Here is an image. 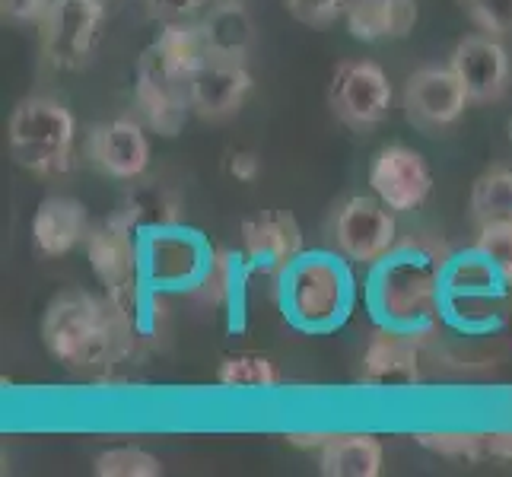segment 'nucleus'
Returning a JSON list of instances; mask_svg holds the SVG:
<instances>
[{
  "label": "nucleus",
  "mask_w": 512,
  "mask_h": 477,
  "mask_svg": "<svg viewBox=\"0 0 512 477\" xmlns=\"http://www.w3.org/2000/svg\"><path fill=\"white\" fill-rule=\"evenodd\" d=\"M452 249L433 236H404L369 268L366 306L385 328L433 338L446 318V268Z\"/></svg>",
  "instance_id": "f257e3e1"
},
{
  "label": "nucleus",
  "mask_w": 512,
  "mask_h": 477,
  "mask_svg": "<svg viewBox=\"0 0 512 477\" xmlns=\"http://www.w3.org/2000/svg\"><path fill=\"white\" fill-rule=\"evenodd\" d=\"M45 350L70 373H109L140 350L109 296L64 290L48 303L42 318Z\"/></svg>",
  "instance_id": "f03ea898"
},
{
  "label": "nucleus",
  "mask_w": 512,
  "mask_h": 477,
  "mask_svg": "<svg viewBox=\"0 0 512 477\" xmlns=\"http://www.w3.org/2000/svg\"><path fill=\"white\" fill-rule=\"evenodd\" d=\"M207 58L198 23H163L144 48L134 77V109L144 125L175 137L191 115V80Z\"/></svg>",
  "instance_id": "7ed1b4c3"
},
{
  "label": "nucleus",
  "mask_w": 512,
  "mask_h": 477,
  "mask_svg": "<svg viewBox=\"0 0 512 477\" xmlns=\"http://www.w3.org/2000/svg\"><path fill=\"white\" fill-rule=\"evenodd\" d=\"M357 303L350 261L341 252H303L277 277V306L303 334L338 331Z\"/></svg>",
  "instance_id": "20e7f679"
},
{
  "label": "nucleus",
  "mask_w": 512,
  "mask_h": 477,
  "mask_svg": "<svg viewBox=\"0 0 512 477\" xmlns=\"http://www.w3.org/2000/svg\"><path fill=\"white\" fill-rule=\"evenodd\" d=\"M7 137L16 163L42 179L77 166V118L55 96H26L10 115Z\"/></svg>",
  "instance_id": "39448f33"
},
{
  "label": "nucleus",
  "mask_w": 512,
  "mask_h": 477,
  "mask_svg": "<svg viewBox=\"0 0 512 477\" xmlns=\"http://www.w3.org/2000/svg\"><path fill=\"white\" fill-rule=\"evenodd\" d=\"M83 249L109 303L121 315H131L153 293L140 274V233L118 210L90 226Z\"/></svg>",
  "instance_id": "423d86ee"
},
{
  "label": "nucleus",
  "mask_w": 512,
  "mask_h": 477,
  "mask_svg": "<svg viewBox=\"0 0 512 477\" xmlns=\"http://www.w3.org/2000/svg\"><path fill=\"white\" fill-rule=\"evenodd\" d=\"M214 258L210 242L188 223L140 233V274L153 293H194Z\"/></svg>",
  "instance_id": "0eeeda50"
},
{
  "label": "nucleus",
  "mask_w": 512,
  "mask_h": 477,
  "mask_svg": "<svg viewBox=\"0 0 512 477\" xmlns=\"http://www.w3.org/2000/svg\"><path fill=\"white\" fill-rule=\"evenodd\" d=\"M331 249L341 252L350 264L373 268L398 245L395 210L385 207L376 194H350L334 207L328 220Z\"/></svg>",
  "instance_id": "6e6552de"
},
{
  "label": "nucleus",
  "mask_w": 512,
  "mask_h": 477,
  "mask_svg": "<svg viewBox=\"0 0 512 477\" xmlns=\"http://www.w3.org/2000/svg\"><path fill=\"white\" fill-rule=\"evenodd\" d=\"M105 29V0H51L42 23V58L55 70H80L93 58Z\"/></svg>",
  "instance_id": "1a4fd4ad"
},
{
  "label": "nucleus",
  "mask_w": 512,
  "mask_h": 477,
  "mask_svg": "<svg viewBox=\"0 0 512 477\" xmlns=\"http://www.w3.org/2000/svg\"><path fill=\"white\" fill-rule=\"evenodd\" d=\"M392 80L376 61L353 58L338 64L328 86V105L344 128L366 134L376 131L392 112Z\"/></svg>",
  "instance_id": "9d476101"
},
{
  "label": "nucleus",
  "mask_w": 512,
  "mask_h": 477,
  "mask_svg": "<svg viewBox=\"0 0 512 477\" xmlns=\"http://www.w3.org/2000/svg\"><path fill=\"white\" fill-rule=\"evenodd\" d=\"M468 105H471V96L465 90L462 77L452 70V64L446 67L427 64L404 80L401 109H404V118H408L417 131L439 134V131L455 128Z\"/></svg>",
  "instance_id": "9b49d317"
},
{
  "label": "nucleus",
  "mask_w": 512,
  "mask_h": 477,
  "mask_svg": "<svg viewBox=\"0 0 512 477\" xmlns=\"http://www.w3.org/2000/svg\"><path fill=\"white\" fill-rule=\"evenodd\" d=\"M83 156L96 172L118 182H137L150 169V137L140 118H112L99 121L83 140Z\"/></svg>",
  "instance_id": "f8f14e48"
},
{
  "label": "nucleus",
  "mask_w": 512,
  "mask_h": 477,
  "mask_svg": "<svg viewBox=\"0 0 512 477\" xmlns=\"http://www.w3.org/2000/svg\"><path fill=\"white\" fill-rule=\"evenodd\" d=\"M369 191L376 198L392 207L395 214H411V210L427 204L433 194V172L417 150L404 144H388L382 147L373 163H369Z\"/></svg>",
  "instance_id": "ddd939ff"
},
{
  "label": "nucleus",
  "mask_w": 512,
  "mask_h": 477,
  "mask_svg": "<svg viewBox=\"0 0 512 477\" xmlns=\"http://www.w3.org/2000/svg\"><path fill=\"white\" fill-rule=\"evenodd\" d=\"M303 252V226L287 210H268V214L242 223V255L249 261L252 274L277 280Z\"/></svg>",
  "instance_id": "4468645a"
},
{
  "label": "nucleus",
  "mask_w": 512,
  "mask_h": 477,
  "mask_svg": "<svg viewBox=\"0 0 512 477\" xmlns=\"http://www.w3.org/2000/svg\"><path fill=\"white\" fill-rule=\"evenodd\" d=\"M452 70L462 77L465 90L471 102L487 105V102H500L509 93L512 83V61L503 39L497 35H465L462 42L452 51Z\"/></svg>",
  "instance_id": "2eb2a0df"
},
{
  "label": "nucleus",
  "mask_w": 512,
  "mask_h": 477,
  "mask_svg": "<svg viewBox=\"0 0 512 477\" xmlns=\"http://www.w3.org/2000/svg\"><path fill=\"white\" fill-rule=\"evenodd\" d=\"M255 80L245 61L204 58L191 80V115L201 121H226L239 115L245 99L252 96Z\"/></svg>",
  "instance_id": "dca6fc26"
},
{
  "label": "nucleus",
  "mask_w": 512,
  "mask_h": 477,
  "mask_svg": "<svg viewBox=\"0 0 512 477\" xmlns=\"http://www.w3.org/2000/svg\"><path fill=\"white\" fill-rule=\"evenodd\" d=\"M423 338L379 325L360 357V382L369 388H408L420 382Z\"/></svg>",
  "instance_id": "f3484780"
},
{
  "label": "nucleus",
  "mask_w": 512,
  "mask_h": 477,
  "mask_svg": "<svg viewBox=\"0 0 512 477\" xmlns=\"http://www.w3.org/2000/svg\"><path fill=\"white\" fill-rule=\"evenodd\" d=\"M90 217L86 207L70 194H51L32 217V245L45 258H64L86 242Z\"/></svg>",
  "instance_id": "a211bd4d"
},
{
  "label": "nucleus",
  "mask_w": 512,
  "mask_h": 477,
  "mask_svg": "<svg viewBox=\"0 0 512 477\" xmlns=\"http://www.w3.org/2000/svg\"><path fill=\"white\" fill-rule=\"evenodd\" d=\"M207 58L245 61L255 48V20L242 0H214L198 20Z\"/></svg>",
  "instance_id": "6ab92c4d"
},
{
  "label": "nucleus",
  "mask_w": 512,
  "mask_h": 477,
  "mask_svg": "<svg viewBox=\"0 0 512 477\" xmlns=\"http://www.w3.org/2000/svg\"><path fill=\"white\" fill-rule=\"evenodd\" d=\"M417 0H350L344 23L357 42H401L417 26Z\"/></svg>",
  "instance_id": "aec40b11"
},
{
  "label": "nucleus",
  "mask_w": 512,
  "mask_h": 477,
  "mask_svg": "<svg viewBox=\"0 0 512 477\" xmlns=\"http://www.w3.org/2000/svg\"><path fill=\"white\" fill-rule=\"evenodd\" d=\"M249 277L252 268L242 249H214V258H210L207 274L194 296L223 309L229 315V328L239 331L245 325V287H249Z\"/></svg>",
  "instance_id": "412c9836"
},
{
  "label": "nucleus",
  "mask_w": 512,
  "mask_h": 477,
  "mask_svg": "<svg viewBox=\"0 0 512 477\" xmlns=\"http://www.w3.org/2000/svg\"><path fill=\"white\" fill-rule=\"evenodd\" d=\"M385 468V449L373 433H334L319 452V471L325 477H379Z\"/></svg>",
  "instance_id": "4be33fe9"
},
{
  "label": "nucleus",
  "mask_w": 512,
  "mask_h": 477,
  "mask_svg": "<svg viewBox=\"0 0 512 477\" xmlns=\"http://www.w3.org/2000/svg\"><path fill=\"white\" fill-rule=\"evenodd\" d=\"M118 214L125 217L137 233L156 226H175L185 223V204L182 198L166 185H137L125 194L118 204Z\"/></svg>",
  "instance_id": "5701e85b"
},
{
  "label": "nucleus",
  "mask_w": 512,
  "mask_h": 477,
  "mask_svg": "<svg viewBox=\"0 0 512 477\" xmlns=\"http://www.w3.org/2000/svg\"><path fill=\"white\" fill-rule=\"evenodd\" d=\"M471 217L481 226L512 223V169L490 166L471 185Z\"/></svg>",
  "instance_id": "b1692460"
},
{
  "label": "nucleus",
  "mask_w": 512,
  "mask_h": 477,
  "mask_svg": "<svg viewBox=\"0 0 512 477\" xmlns=\"http://www.w3.org/2000/svg\"><path fill=\"white\" fill-rule=\"evenodd\" d=\"M217 382L223 388H242V392H271L280 385V373L261 353H229L217 366Z\"/></svg>",
  "instance_id": "393cba45"
},
{
  "label": "nucleus",
  "mask_w": 512,
  "mask_h": 477,
  "mask_svg": "<svg viewBox=\"0 0 512 477\" xmlns=\"http://www.w3.org/2000/svg\"><path fill=\"white\" fill-rule=\"evenodd\" d=\"M93 474L96 477H160L163 462L147 449L115 446V449H105L102 455H96Z\"/></svg>",
  "instance_id": "a878e982"
},
{
  "label": "nucleus",
  "mask_w": 512,
  "mask_h": 477,
  "mask_svg": "<svg viewBox=\"0 0 512 477\" xmlns=\"http://www.w3.org/2000/svg\"><path fill=\"white\" fill-rule=\"evenodd\" d=\"M414 443L436 455L462 458V462H481V458H487V433H455V430L414 433Z\"/></svg>",
  "instance_id": "bb28decb"
},
{
  "label": "nucleus",
  "mask_w": 512,
  "mask_h": 477,
  "mask_svg": "<svg viewBox=\"0 0 512 477\" xmlns=\"http://www.w3.org/2000/svg\"><path fill=\"white\" fill-rule=\"evenodd\" d=\"M471 26L478 32L509 39L512 35V0H458Z\"/></svg>",
  "instance_id": "cd10ccee"
},
{
  "label": "nucleus",
  "mask_w": 512,
  "mask_h": 477,
  "mask_svg": "<svg viewBox=\"0 0 512 477\" xmlns=\"http://www.w3.org/2000/svg\"><path fill=\"white\" fill-rule=\"evenodd\" d=\"M350 0H287V10L296 23L312 29H328L331 23L344 20Z\"/></svg>",
  "instance_id": "c85d7f7f"
},
{
  "label": "nucleus",
  "mask_w": 512,
  "mask_h": 477,
  "mask_svg": "<svg viewBox=\"0 0 512 477\" xmlns=\"http://www.w3.org/2000/svg\"><path fill=\"white\" fill-rule=\"evenodd\" d=\"M474 245L497 264V268L509 277L512 284V223H497V226H481Z\"/></svg>",
  "instance_id": "c756f323"
},
{
  "label": "nucleus",
  "mask_w": 512,
  "mask_h": 477,
  "mask_svg": "<svg viewBox=\"0 0 512 477\" xmlns=\"http://www.w3.org/2000/svg\"><path fill=\"white\" fill-rule=\"evenodd\" d=\"M153 23H194L214 0H144Z\"/></svg>",
  "instance_id": "7c9ffc66"
},
{
  "label": "nucleus",
  "mask_w": 512,
  "mask_h": 477,
  "mask_svg": "<svg viewBox=\"0 0 512 477\" xmlns=\"http://www.w3.org/2000/svg\"><path fill=\"white\" fill-rule=\"evenodd\" d=\"M48 4L51 0H0V13H4V20H10V23L39 26Z\"/></svg>",
  "instance_id": "2f4dec72"
},
{
  "label": "nucleus",
  "mask_w": 512,
  "mask_h": 477,
  "mask_svg": "<svg viewBox=\"0 0 512 477\" xmlns=\"http://www.w3.org/2000/svg\"><path fill=\"white\" fill-rule=\"evenodd\" d=\"M226 175L236 182L252 185L261 175V156L255 150H229L226 153Z\"/></svg>",
  "instance_id": "473e14b6"
},
{
  "label": "nucleus",
  "mask_w": 512,
  "mask_h": 477,
  "mask_svg": "<svg viewBox=\"0 0 512 477\" xmlns=\"http://www.w3.org/2000/svg\"><path fill=\"white\" fill-rule=\"evenodd\" d=\"M331 436L334 433H287L284 439H287L290 446H296V449H315V452H322L328 446Z\"/></svg>",
  "instance_id": "72a5a7b5"
},
{
  "label": "nucleus",
  "mask_w": 512,
  "mask_h": 477,
  "mask_svg": "<svg viewBox=\"0 0 512 477\" xmlns=\"http://www.w3.org/2000/svg\"><path fill=\"white\" fill-rule=\"evenodd\" d=\"M487 455L512 462V433H487Z\"/></svg>",
  "instance_id": "f704fd0d"
},
{
  "label": "nucleus",
  "mask_w": 512,
  "mask_h": 477,
  "mask_svg": "<svg viewBox=\"0 0 512 477\" xmlns=\"http://www.w3.org/2000/svg\"><path fill=\"white\" fill-rule=\"evenodd\" d=\"M509 140H512V118H509Z\"/></svg>",
  "instance_id": "c9c22d12"
},
{
  "label": "nucleus",
  "mask_w": 512,
  "mask_h": 477,
  "mask_svg": "<svg viewBox=\"0 0 512 477\" xmlns=\"http://www.w3.org/2000/svg\"><path fill=\"white\" fill-rule=\"evenodd\" d=\"M105 4H109V0H105Z\"/></svg>",
  "instance_id": "e433bc0d"
}]
</instances>
